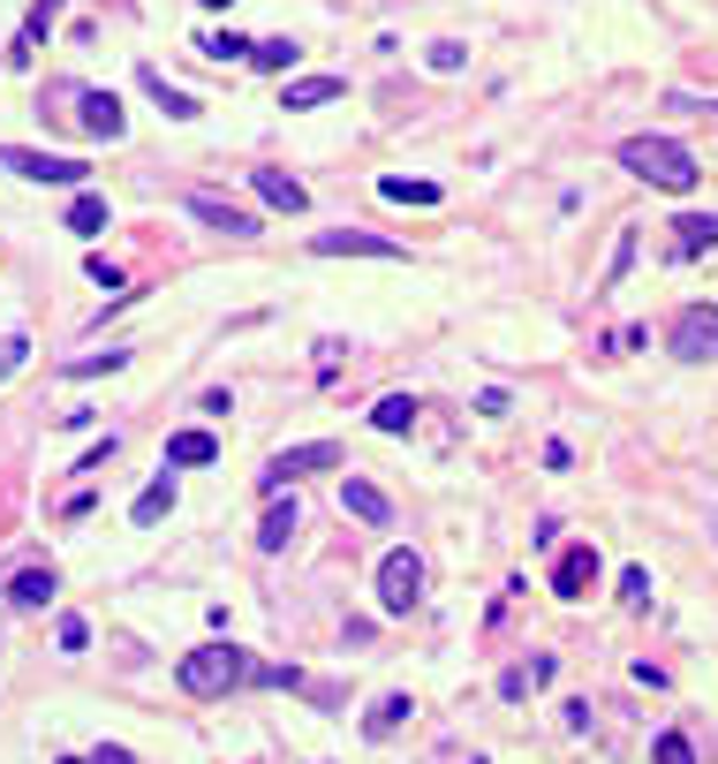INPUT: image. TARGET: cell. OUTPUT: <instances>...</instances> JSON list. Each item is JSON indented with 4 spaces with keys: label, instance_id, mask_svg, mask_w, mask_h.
Returning a JSON list of instances; mask_svg holds the SVG:
<instances>
[{
    "label": "cell",
    "instance_id": "6da1fadb",
    "mask_svg": "<svg viewBox=\"0 0 718 764\" xmlns=\"http://www.w3.org/2000/svg\"><path fill=\"white\" fill-rule=\"evenodd\" d=\"M620 167L635 174V182H650V190H666V197H688L704 174H696V152L680 144V136H620Z\"/></svg>",
    "mask_w": 718,
    "mask_h": 764
},
{
    "label": "cell",
    "instance_id": "7a4b0ae2",
    "mask_svg": "<svg viewBox=\"0 0 718 764\" xmlns=\"http://www.w3.org/2000/svg\"><path fill=\"white\" fill-rule=\"evenodd\" d=\"M174 681H182L189 696H227V689L257 681V659H250V651H235V643H197V651L174 666Z\"/></svg>",
    "mask_w": 718,
    "mask_h": 764
},
{
    "label": "cell",
    "instance_id": "3957f363",
    "mask_svg": "<svg viewBox=\"0 0 718 764\" xmlns=\"http://www.w3.org/2000/svg\"><path fill=\"white\" fill-rule=\"evenodd\" d=\"M318 469H340V447H334V439H310V447L273 455V462H265V477H257V492H265V500H288V485H296V477H318Z\"/></svg>",
    "mask_w": 718,
    "mask_h": 764
},
{
    "label": "cell",
    "instance_id": "277c9868",
    "mask_svg": "<svg viewBox=\"0 0 718 764\" xmlns=\"http://www.w3.org/2000/svg\"><path fill=\"white\" fill-rule=\"evenodd\" d=\"M417 598H423V560L409 546H393L379 560V613H386V621H409Z\"/></svg>",
    "mask_w": 718,
    "mask_h": 764
},
{
    "label": "cell",
    "instance_id": "5b68a950",
    "mask_svg": "<svg viewBox=\"0 0 718 764\" xmlns=\"http://www.w3.org/2000/svg\"><path fill=\"white\" fill-rule=\"evenodd\" d=\"M0 167L23 174V182H91L84 160H69V152H23V144H0Z\"/></svg>",
    "mask_w": 718,
    "mask_h": 764
},
{
    "label": "cell",
    "instance_id": "8992f818",
    "mask_svg": "<svg viewBox=\"0 0 718 764\" xmlns=\"http://www.w3.org/2000/svg\"><path fill=\"white\" fill-rule=\"evenodd\" d=\"M718 356V303H688L674 326V364H711Z\"/></svg>",
    "mask_w": 718,
    "mask_h": 764
},
{
    "label": "cell",
    "instance_id": "52a82bcc",
    "mask_svg": "<svg viewBox=\"0 0 718 764\" xmlns=\"http://www.w3.org/2000/svg\"><path fill=\"white\" fill-rule=\"evenodd\" d=\"M318 257H386V265H401V243H386V235H371V227H326L318 243H310Z\"/></svg>",
    "mask_w": 718,
    "mask_h": 764
},
{
    "label": "cell",
    "instance_id": "ba28073f",
    "mask_svg": "<svg viewBox=\"0 0 718 764\" xmlns=\"http://www.w3.org/2000/svg\"><path fill=\"white\" fill-rule=\"evenodd\" d=\"M189 213L205 220V227H219V235H235V243H257V213L227 205V197H212V190H189Z\"/></svg>",
    "mask_w": 718,
    "mask_h": 764
},
{
    "label": "cell",
    "instance_id": "9c48e42d",
    "mask_svg": "<svg viewBox=\"0 0 718 764\" xmlns=\"http://www.w3.org/2000/svg\"><path fill=\"white\" fill-rule=\"evenodd\" d=\"M591 583H597V546H567V552H560V568H552V591L575 605Z\"/></svg>",
    "mask_w": 718,
    "mask_h": 764
},
{
    "label": "cell",
    "instance_id": "30bf717a",
    "mask_svg": "<svg viewBox=\"0 0 718 764\" xmlns=\"http://www.w3.org/2000/svg\"><path fill=\"white\" fill-rule=\"evenodd\" d=\"M340 508L356 515V522H371V530L393 522V500H386L379 485H363V477H340Z\"/></svg>",
    "mask_w": 718,
    "mask_h": 764
},
{
    "label": "cell",
    "instance_id": "8fae6325",
    "mask_svg": "<svg viewBox=\"0 0 718 764\" xmlns=\"http://www.w3.org/2000/svg\"><path fill=\"white\" fill-rule=\"evenodd\" d=\"M205 462H219V431L189 425V431H174V439H167V469H205Z\"/></svg>",
    "mask_w": 718,
    "mask_h": 764
},
{
    "label": "cell",
    "instance_id": "7c38bea8",
    "mask_svg": "<svg viewBox=\"0 0 718 764\" xmlns=\"http://www.w3.org/2000/svg\"><path fill=\"white\" fill-rule=\"evenodd\" d=\"M250 182H257V197H265L273 213H302V205H310V190H302L296 174H280V167H257Z\"/></svg>",
    "mask_w": 718,
    "mask_h": 764
},
{
    "label": "cell",
    "instance_id": "4fadbf2b",
    "mask_svg": "<svg viewBox=\"0 0 718 764\" xmlns=\"http://www.w3.org/2000/svg\"><path fill=\"white\" fill-rule=\"evenodd\" d=\"M53 591H61V583H53V568H16V575H8V605H23V613L53 605Z\"/></svg>",
    "mask_w": 718,
    "mask_h": 764
},
{
    "label": "cell",
    "instance_id": "5bb4252c",
    "mask_svg": "<svg viewBox=\"0 0 718 764\" xmlns=\"http://www.w3.org/2000/svg\"><path fill=\"white\" fill-rule=\"evenodd\" d=\"M136 84L152 91V106H160L167 122H197V99H189V91H174L167 77H160V69H136Z\"/></svg>",
    "mask_w": 718,
    "mask_h": 764
},
{
    "label": "cell",
    "instance_id": "9a60e30c",
    "mask_svg": "<svg viewBox=\"0 0 718 764\" xmlns=\"http://www.w3.org/2000/svg\"><path fill=\"white\" fill-rule=\"evenodd\" d=\"M76 106H84L91 136H106V144L122 136V99H114V91H76Z\"/></svg>",
    "mask_w": 718,
    "mask_h": 764
},
{
    "label": "cell",
    "instance_id": "2e32d148",
    "mask_svg": "<svg viewBox=\"0 0 718 764\" xmlns=\"http://www.w3.org/2000/svg\"><path fill=\"white\" fill-rule=\"evenodd\" d=\"M704 251H718V220L680 213V220H674V257H704Z\"/></svg>",
    "mask_w": 718,
    "mask_h": 764
},
{
    "label": "cell",
    "instance_id": "e0dca14e",
    "mask_svg": "<svg viewBox=\"0 0 718 764\" xmlns=\"http://www.w3.org/2000/svg\"><path fill=\"white\" fill-rule=\"evenodd\" d=\"M167 508H174V469H160V477H152V485L136 492V508H129V522H136V530H152V522H160Z\"/></svg>",
    "mask_w": 718,
    "mask_h": 764
},
{
    "label": "cell",
    "instance_id": "ac0fdd59",
    "mask_svg": "<svg viewBox=\"0 0 718 764\" xmlns=\"http://www.w3.org/2000/svg\"><path fill=\"white\" fill-rule=\"evenodd\" d=\"M379 197H386V205H439L447 190H439V182H423V174H386Z\"/></svg>",
    "mask_w": 718,
    "mask_h": 764
},
{
    "label": "cell",
    "instance_id": "d6986e66",
    "mask_svg": "<svg viewBox=\"0 0 718 764\" xmlns=\"http://www.w3.org/2000/svg\"><path fill=\"white\" fill-rule=\"evenodd\" d=\"M288 538H296V500H265L257 546H265V552H288Z\"/></svg>",
    "mask_w": 718,
    "mask_h": 764
},
{
    "label": "cell",
    "instance_id": "ffe728a7",
    "mask_svg": "<svg viewBox=\"0 0 718 764\" xmlns=\"http://www.w3.org/2000/svg\"><path fill=\"white\" fill-rule=\"evenodd\" d=\"M409 712H417V704H409V689H393V696H379V704L363 712V734H371V742H386V734L409 720Z\"/></svg>",
    "mask_w": 718,
    "mask_h": 764
},
{
    "label": "cell",
    "instance_id": "44dd1931",
    "mask_svg": "<svg viewBox=\"0 0 718 764\" xmlns=\"http://www.w3.org/2000/svg\"><path fill=\"white\" fill-rule=\"evenodd\" d=\"M340 77H302V84H288V114H310V106H334L340 99Z\"/></svg>",
    "mask_w": 718,
    "mask_h": 764
},
{
    "label": "cell",
    "instance_id": "7402d4cb",
    "mask_svg": "<svg viewBox=\"0 0 718 764\" xmlns=\"http://www.w3.org/2000/svg\"><path fill=\"white\" fill-rule=\"evenodd\" d=\"M552 681V659H522V666H507V674H500V696H507V704H522V696H530V689H545Z\"/></svg>",
    "mask_w": 718,
    "mask_h": 764
},
{
    "label": "cell",
    "instance_id": "603a6c76",
    "mask_svg": "<svg viewBox=\"0 0 718 764\" xmlns=\"http://www.w3.org/2000/svg\"><path fill=\"white\" fill-rule=\"evenodd\" d=\"M417 425V401L409 394H386V401H371V431H409Z\"/></svg>",
    "mask_w": 718,
    "mask_h": 764
},
{
    "label": "cell",
    "instance_id": "cb8c5ba5",
    "mask_svg": "<svg viewBox=\"0 0 718 764\" xmlns=\"http://www.w3.org/2000/svg\"><path fill=\"white\" fill-rule=\"evenodd\" d=\"M99 227H106V197H76V205H69V235H99Z\"/></svg>",
    "mask_w": 718,
    "mask_h": 764
},
{
    "label": "cell",
    "instance_id": "d4e9b609",
    "mask_svg": "<svg viewBox=\"0 0 718 764\" xmlns=\"http://www.w3.org/2000/svg\"><path fill=\"white\" fill-rule=\"evenodd\" d=\"M650 764H696V742H688L680 726H666V734L650 742Z\"/></svg>",
    "mask_w": 718,
    "mask_h": 764
},
{
    "label": "cell",
    "instance_id": "484cf974",
    "mask_svg": "<svg viewBox=\"0 0 718 764\" xmlns=\"http://www.w3.org/2000/svg\"><path fill=\"white\" fill-rule=\"evenodd\" d=\"M250 61H257V69H296V61H302V45H296V39H257V53H250Z\"/></svg>",
    "mask_w": 718,
    "mask_h": 764
},
{
    "label": "cell",
    "instance_id": "4316f807",
    "mask_svg": "<svg viewBox=\"0 0 718 764\" xmlns=\"http://www.w3.org/2000/svg\"><path fill=\"white\" fill-rule=\"evenodd\" d=\"M129 364V348H106V356H76L69 364V379H106V371H122Z\"/></svg>",
    "mask_w": 718,
    "mask_h": 764
},
{
    "label": "cell",
    "instance_id": "83f0119b",
    "mask_svg": "<svg viewBox=\"0 0 718 764\" xmlns=\"http://www.w3.org/2000/svg\"><path fill=\"white\" fill-rule=\"evenodd\" d=\"M53 16H61V0H39V8H31V23H23V39H16V53H31V39L53 31Z\"/></svg>",
    "mask_w": 718,
    "mask_h": 764
},
{
    "label": "cell",
    "instance_id": "f1b7e54d",
    "mask_svg": "<svg viewBox=\"0 0 718 764\" xmlns=\"http://www.w3.org/2000/svg\"><path fill=\"white\" fill-rule=\"evenodd\" d=\"M205 53H212V61H250L257 45H250V39H235V31H212V39H205Z\"/></svg>",
    "mask_w": 718,
    "mask_h": 764
},
{
    "label": "cell",
    "instance_id": "f546056e",
    "mask_svg": "<svg viewBox=\"0 0 718 764\" xmlns=\"http://www.w3.org/2000/svg\"><path fill=\"white\" fill-rule=\"evenodd\" d=\"M423 69H439V77H454V69H469V53H462L454 39H439L431 53H423Z\"/></svg>",
    "mask_w": 718,
    "mask_h": 764
},
{
    "label": "cell",
    "instance_id": "4dcf8cb0",
    "mask_svg": "<svg viewBox=\"0 0 718 764\" xmlns=\"http://www.w3.org/2000/svg\"><path fill=\"white\" fill-rule=\"evenodd\" d=\"M84 273L99 281V288H106V296H122V265H114V257H99V251H91V257H84Z\"/></svg>",
    "mask_w": 718,
    "mask_h": 764
},
{
    "label": "cell",
    "instance_id": "1f68e13d",
    "mask_svg": "<svg viewBox=\"0 0 718 764\" xmlns=\"http://www.w3.org/2000/svg\"><path fill=\"white\" fill-rule=\"evenodd\" d=\"M620 598L643 605V598H650V568H628V575H620Z\"/></svg>",
    "mask_w": 718,
    "mask_h": 764
},
{
    "label": "cell",
    "instance_id": "d6a6232c",
    "mask_svg": "<svg viewBox=\"0 0 718 764\" xmlns=\"http://www.w3.org/2000/svg\"><path fill=\"white\" fill-rule=\"evenodd\" d=\"M265 689H302V666H257Z\"/></svg>",
    "mask_w": 718,
    "mask_h": 764
},
{
    "label": "cell",
    "instance_id": "836d02e7",
    "mask_svg": "<svg viewBox=\"0 0 718 764\" xmlns=\"http://www.w3.org/2000/svg\"><path fill=\"white\" fill-rule=\"evenodd\" d=\"M23 356H31V340H23V334H8V340H0V379H8V371H16Z\"/></svg>",
    "mask_w": 718,
    "mask_h": 764
},
{
    "label": "cell",
    "instance_id": "e575fe53",
    "mask_svg": "<svg viewBox=\"0 0 718 764\" xmlns=\"http://www.w3.org/2000/svg\"><path fill=\"white\" fill-rule=\"evenodd\" d=\"M560 720L575 726V734H591V704H583V696H567V704H560Z\"/></svg>",
    "mask_w": 718,
    "mask_h": 764
},
{
    "label": "cell",
    "instance_id": "d590c367",
    "mask_svg": "<svg viewBox=\"0 0 718 764\" xmlns=\"http://www.w3.org/2000/svg\"><path fill=\"white\" fill-rule=\"evenodd\" d=\"M84 636H91L84 621H76V613H61V651H84Z\"/></svg>",
    "mask_w": 718,
    "mask_h": 764
},
{
    "label": "cell",
    "instance_id": "8d00e7d4",
    "mask_svg": "<svg viewBox=\"0 0 718 764\" xmlns=\"http://www.w3.org/2000/svg\"><path fill=\"white\" fill-rule=\"evenodd\" d=\"M91 764H129V750H114V742H106V750H99Z\"/></svg>",
    "mask_w": 718,
    "mask_h": 764
},
{
    "label": "cell",
    "instance_id": "74e56055",
    "mask_svg": "<svg viewBox=\"0 0 718 764\" xmlns=\"http://www.w3.org/2000/svg\"><path fill=\"white\" fill-rule=\"evenodd\" d=\"M197 8H212V16H219V8H235V0H197Z\"/></svg>",
    "mask_w": 718,
    "mask_h": 764
},
{
    "label": "cell",
    "instance_id": "f35d334b",
    "mask_svg": "<svg viewBox=\"0 0 718 764\" xmlns=\"http://www.w3.org/2000/svg\"><path fill=\"white\" fill-rule=\"evenodd\" d=\"M61 764H91V757H61Z\"/></svg>",
    "mask_w": 718,
    "mask_h": 764
},
{
    "label": "cell",
    "instance_id": "ab89813d",
    "mask_svg": "<svg viewBox=\"0 0 718 764\" xmlns=\"http://www.w3.org/2000/svg\"><path fill=\"white\" fill-rule=\"evenodd\" d=\"M469 764H484V757H469Z\"/></svg>",
    "mask_w": 718,
    "mask_h": 764
},
{
    "label": "cell",
    "instance_id": "60d3db41",
    "mask_svg": "<svg viewBox=\"0 0 718 764\" xmlns=\"http://www.w3.org/2000/svg\"><path fill=\"white\" fill-rule=\"evenodd\" d=\"M711 114H718V99H711Z\"/></svg>",
    "mask_w": 718,
    "mask_h": 764
}]
</instances>
